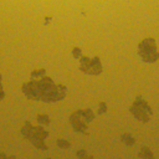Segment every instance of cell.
<instances>
[{
	"mask_svg": "<svg viewBox=\"0 0 159 159\" xmlns=\"http://www.w3.org/2000/svg\"><path fill=\"white\" fill-rule=\"evenodd\" d=\"M138 155H139L142 159H154V154H153V152H152L149 148H145V147H143V148L139 150Z\"/></svg>",
	"mask_w": 159,
	"mask_h": 159,
	"instance_id": "1",
	"label": "cell"
},
{
	"mask_svg": "<svg viewBox=\"0 0 159 159\" xmlns=\"http://www.w3.org/2000/svg\"><path fill=\"white\" fill-rule=\"evenodd\" d=\"M122 142L125 143L127 145H133V144L135 143L134 138H133L130 134H123V135H122Z\"/></svg>",
	"mask_w": 159,
	"mask_h": 159,
	"instance_id": "2",
	"label": "cell"
},
{
	"mask_svg": "<svg viewBox=\"0 0 159 159\" xmlns=\"http://www.w3.org/2000/svg\"><path fill=\"white\" fill-rule=\"evenodd\" d=\"M77 157H78L80 159H94V158L91 157L84 149H80V150L77 152Z\"/></svg>",
	"mask_w": 159,
	"mask_h": 159,
	"instance_id": "3",
	"label": "cell"
},
{
	"mask_svg": "<svg viewBox=\"0 0 159 159\" xmlns=\"http://www.w3.org/2000/svg\"><path fill=\"white\" fill-rule=\"evenodd\" d=\"M57 144H58L61 148H68V147H70V143L66 142V140H63V139H60V140L57 142Z\"/></svg>",
	"mask_w": 159,
	"mask_h": 159,
	"instance_id": "4",
	"label": "cell"
}]
</instances>
